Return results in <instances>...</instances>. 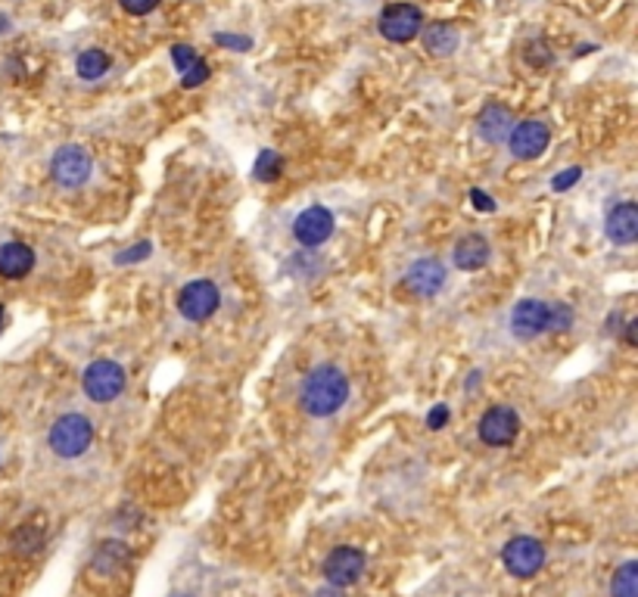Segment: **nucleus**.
Instances as JSON below:
<instances>
[{"instance_id": "1", "label": "nucleus", "mask_w": 638, "mask_h": 597, "mask_svg": "<svg viewBox=\"0 0 638 597\" xmlns=\"http://www.w3.org/2000/svg\"><path fill=\"white\" fill-rule=\"evenodd\" d=\"M346 398H349V380L333 364H321L302 380L299 405L309 417H330L346 405Z\"/></svg>"}, {"instance_id": "2", "label": "nucleus", "mask_w": 638, "mask_h": 597, "mask_svg": "<svg viewBox=\"0 0 638 597\" xmlns=\"http://www.w3.org/2000/svg\"><path fill=\"white\" fill-rule=\"evenodd\" d=\"M93 442V424L84 414H63L50 426V448L60 457H82Z\"/></svg>"}, {"instance_id": "3", "label": "nucleus", "mask_w": 638, "mask_h": 597, "mask_svg": "<svg viewBox=\"0 0 638 597\" xmlns=\"http://www.w3.org/2000/svg\"><path fill=\"white\" fill-rule=\"evenodd\" d=\"M502 563L511 576L529 579L545 566V544L533 535H517L502 548Z\"/></svg>"}, {"instance_id": "4", "label": "nucleus", "mask_w": 638, "mask_h": 597, "mask_svg": "<svg viewBox=\"0 0 638 597\" xmlns=\"http://www.w3.org/2000/svg\"><path fill=\"white\" fill-rule=\"evenodd\" d=\"M82 386L91 402H100V405L115 402V398L122 396V389H125V370H122V364L106 361V358L93 361L88 364V370H84Z\"/></svg>"}, {"instance_id": "5", "label": "nucleus", "mask_w": 638, "mask_h": 597, "mask_svg": "<svg viewBox=\"0 0 638 597\" xmlns=\"http://www.w3.org/2000/svg\"><path fill=\"white\" fill-rule=\"evenodd\" d=\"M424 28V16L415 4H389L380 13V34L393 44H408L415 41Z\"/></svg>"}, {"instance_id": "6", "label": "nucleus", "mask_w": 638, "mask_h": 597, "mask_svg": "<svg viewBox=\"0 0 638 597\" xmlns=\"http://www.w3.org/2000/svg\"><path fill=\"white\" fill-rule=\"evenodd\" d=\"M365 566H368V560L358 548L339 544V548H333L328 560H324V579H328L333 588H349L365 576Z\"/></svg>"}, {"instance_id": "7", "label": "nucleus", "mask_w": 638, "mask_h": 597, "mask_svg": "<svg viewBox=\"0 0 638 597\" xmlns=\"http://www.w3.org/2000/svg\"><path fill=\"white\" fill-rule=\"evenodd\" d=\"M219 305H221V293L212 280H193L178 293V311L187 320H197V324L212 318L219 311Z\"/></svg>"}, {"instance_id": "8", "label": "nucleus", "mask_w": 638, "mask_h": 597, "mask_svg": "<svg viewBox=\"0 0 638 597\" xmlns=\"http://www.w3.org/2000/svg\"><path fill=\"white\" fill-rule=\"evenodd\" d=\"M517 433H520L517 411H511V407H505V405L489 407L480 417V442L489 448L511 445V442L517 439Z\"/></svg>"}, {"instance_id": "9", "label": "nucleus", "mask_w": 638, "mask_h": 597, "mask_svg": "<svg viewBox=\"0 0 638 597\" xmlns=\"http://www.w3.org/2000/svg\"><path fill=\"white\" fill-rule=\"evenodd\" d=\"M93 162L82 147H63L56 150L54 162H50V174L60 187H82L91 178Z\"/></svg>"}, {"instance_id": "10", "label": "nucleus", "mask_w": 638, "mask_h": 597, "mask_svg": "<svg viewBox=\"0 0 638 597\" xmlns=\"http://www.w3.org/2000/svg\"><path fill=\"white\" fill-rule=\"evenodd\" d=\"M507 143H511V152L517 159H539L551 143V131L545 122L529 119V122H520V125L511 128Z\"/></svg>"}, {"instance_id": "11", "label": "nucleus", "mask_w": 638, "mask_h": 597, "mask_svg": "<svg viewBox=\"0 0 638 597\" xmlns=\"http://www.w3.org/2000/svg\"><path fill=\"white\" fill-rule=\"evenodd\" d=\"M293 234L302 246H321L333 234V215L324 206H309L306 212L296 215Z\"/></svg>"}, {"instance_id": "12", "label": "nucleus", "mask_w": 638, "mask_h": 597, "mask_svg": "<svg viewBox=\"0 0 638 597\" xmlns=\"http://www.w3.org/2000/svg\"><path fill=\"white\" fill-rule=\"evenodd\" d=\"M548 330V302L542 298H524L511 311V333L520 339H533Z\"/></svg>"}, {"instance_id": "13", "label": "nucleus", "mask_w": 638, "mask_h": 597, "mask_svg": "<svg viewBox=\"0 0 638 597\" xmlns=\"http://www.w3.org/2000/svg\"><path fill=\"white\" fill-rule=\"evenodd\" d=\"M405 287L417 296H437L446 287V268L437 259H420L405 274Z\"/></svg>"}, {"instance_id": "14", "label": "nucleus", "mask_w": 638, "mask_h": 597, "mask_svg": "<svg viewBox=\"0 0 638 597\" xmlns=\"http://www.w3.org/2000/svg\"><path fill=\"white\" fill-rule=\"evenodd\" d=\"M638 237V209L635 202H620L611 215H607V240L616 246H629Z\"/></svg>"}, {"instance_id": "15", "label": "nucleus", "mask_w": 638, "mask_h": 597, "mask_svg": "<svg viewBox=\"0 0 638 597\" xmlns=\"http://www.w3.org/2000/svg\"><path fill=\"white\" fill-rule=\"evenodd\" d=\"M511 128H514V115H511V109L502 103H489L480 113V119H476V131H480V137L489 143L507 141Z\"/></svg>"}, {"instance_id": "16", "label": "nucleus", "mask_w": 638, "mask_h": 597, "mask_svg": "<svg viewBox=\"0 0 638 597\" xmlns=\"http://www.w3.org/2000/svg\"><path fill=\"white\" fill-rule=\"evenodd\" d=\"M34 268V252L25 243H4L0 246V278L6 280H23Z\"/></svg>"}, {"instance_id": "17", "label": "nucleus", "mask_w": 638, "mask_h": 597, "mask_svg": "<svg viewBox=\"0 0 638 597\" xmlns=\"http://www.w3.org/2000/svg\"><path fill=\"white\" fill-rule=\"evenodd\" d=\"M486 261H489V240L480 234H467L458 240V246H455V265L461 271H480V268H486Z\"/></svg>"}, {"instance_id": "18", "label": "nucleus", "mask_w": 638, "mask_h": 597, "mask_svg": "<svg viewBox=\"0 0 638 597\" xmlns=\"http://www.w3.org/2000/svg\"><path fill=\"white\" fill-rule=\"evenodd\" d=\"M424 47L437 56H448L458 47V32L448 22H433V25L424 28Z\"/></svg>"}, {"instance_id": "19", "label": "nucleus", "mask_w": 638, "mask_h": 597, "mask_svg": "<svg viewBox=\"0 0 638 597\" xmlns=\"http://www.w3.org/2000/svg\"><path fill=\"white\" fill-rule=\"evenodd\" d=\"M75 72L84 78V82H97V78H103L106 72H110V56L97 47L84 50V54L75 60Z\"/></svg>"}, {"instance_id": "20", "label": "nucleus", "mask_w": 638, "mask_h": 597, "mask_svg": "<svg viewBox=\"0 0 638 597\" xmlns=\"http://www.w3.org/2000/svg\"><path fill=\"white\" fill-rule=\"evenodd\" d=\"M128 560V544L122 542H103L97 548V554H93V566H97L100 573H115L122 570Z\"/></svg>"}, {"instance_id": "21", "label": "nucleus", "mask_w": 638, "mask_h": 597, "mask_svg": "<svg viewBox=\"0 0 638 597\" xmlns=\"http://www.w3.org/2000/svg\"><path fill=\"white\" fill-rule=\"evenodd\" d=\"M611 597H638V563L629 560L611 579Z\"/></svg>"}, {"instance_id": "22", "label": "nucleus", "mask_w": 638, "mask_h": 597, "mask_svg": "<svg viewBox=\"0 0 638 597\" xmlns=\"http://www.w3.org/2000/svg\"><path fill=\"white\" fill-rule=\"evenodd\" d=\"M280 171H284V159H280L278 152L274 150L259 152V159H256V178L259 181H278Z\"/></svg>"}, {"instance_id": "23", "label": "nucleus", "mask_w": 638, "mask_h": 597, "mask_svg": "<svg viewBox=\"0 0 638 597\" xmlns=\"http://www.w3.org/2000/svg\"><path fill=\"white\" fill-rule=\"evenodd\" d=\"M41 542H44V526H38V523H28V526L19 529L16 538H13V544H16L23 554H28V551H34V548H41Z\"/></svg>"}, {"instance_id": "24", "label": "nucleus", "mask_w": 638, "mask_h": 597, "mask_svg": "<svg viewBox=\"0 0 638 597\" xmlns=\"http://www.w3.org/2000/svg\"><path fill=\"white\" fill-rule=\"evenodd\" d=\"M573 320V308L567 305H548V330H567Z\"/></svg>"}, {"instance_id": "25", "label": "nucleus", "mask_w": 638, "mask_h": 597, "mask_svg": "<svg viewBox=\"0 0 638 597\" xmlns=\"http://www.w3.org/2000/svg\"><path fill=\"white\" fill-rule=\"evenodd\" d=\"M206 78H209V63L200 56V60L184 72V78H181V84H184V87H200L202 82H206Z\"/></svg>"}, {"instance_id": "26", "label": "nucleus", "mask_w": 638, "mask_h": 597, "mask_svg": "<svg viewBox=\"0 0 638 597\" xmlns=\"http://www.w3.org/2000/svg\"><path fill=\"white\" fill-rule=\"evenodd\" d=\"M172 60H175V65L181 72H187L191 69L193 63L200 60V54L193 47H184V44H175V47H172Z\"/></svg>"}, {"instance_id": "27", "label": "nucleus", "mask_w": 638, "mask_h": 597, "mask_svg": "<svg viewBox=\"0 0 638 597\" xmlns=\"http://www.w3.org/2000/svg\"><path fill=\"white\" fill-rule=\"evenodd\" d=\"M122 10L132 13V16H147V13H153L159 6V0H119Z\"/></svg>"}, {"instance_id": "28", "label": "nucleus", "mask_w": 638, "mask_h": 597, "mask_svg": "<svg viewBox=\"0 0 638 597\" xmlns=\"http://www.w3.org/2000/svg\"><path fill=\"white\" fill-rule=\"evenodd\" d=\"M150 256V243H141V246H132V252H122L119 259V265H128V261H137V259H147Z\"/></svg>"}, {"instance_id": "29", "label": "nucleus", "mask_w": 638, "mask_h": 597, "mask_svg": "<svg viewBox=\"0 0 638 597\" xmlns=\"http://www.w3.org/2000/svg\"><path fill=\"white\" fill-rule=\"evenodd\" d=\"M576 181H579V169H570V171H561V174H557L555 184H551V187H555V191H567V187H573Z\"/></svg>"}, {"instance_id": "30", "label": "nucleus", "mask_w": 638, "mask_h": 597, "mask_svg": "<svg viewBox=\"0 0 638 597\" xmlns=\"http://www.w3.org/2000/svg\"><path fill=\"white\" fill-rule=\"evenodd\" d=\"M446 420H448V407L446 405L433 407L430 417H427V426H430V429H442V426H446Z\"/></svg>"}, {"instance_id": "31", "label": "nucleus", "mask_w": 638, "mask_h": 597, "mask_svg": "<svg viewBox=\"0 0 638 597\" xmlns=\"http://www.w3.org/2000/svg\"><path fill=\"white\" fill-rule=\"evenodd\" d=\"M470 196H474V206L480 209V212H492V209H496V202H492V196H486L483 191H470Z\"/></svg>"}, {"instance_id": "32", "label": "nucleus", "mask_w": 638, "mask_h": 597, "mask_svg": "<svg viewBox=\"0 0 638 597\" xmlns=\"http://www.w3.org/2000/svg\"><path fill=\"white\" fill-rule=\"evenodd\" d=\"M626 342H629V346H635V342H638V320H629V324H626Z\"/></svg>"}, {"instance_id": "33", "label": "nucleus", "mask_w": 638, "mask_h": 597, "mask_svg": "<svg viewBox=\"0 0 638 597\" xmlns=\"http://www.w3.org/2000/svg\"><path fill=\"white\" fill-rule=\"evenodd\" d=\"M4 327H6V308L0 305V333H4Z\"/></svg>"}, {"instance_id": "34", "label": "nucleus", "mask_w": 638, "mask_h": 597, "mask_svg": "<svg viewBox=\"0 0 638 597\" xmlns=\"http://www.w3.org/2000/svg\"><path fill=\"white\" fill-rule=\"evenodd\" d=\"M175 597H187V594H175Z\"/></svg>"}]
</instances>
